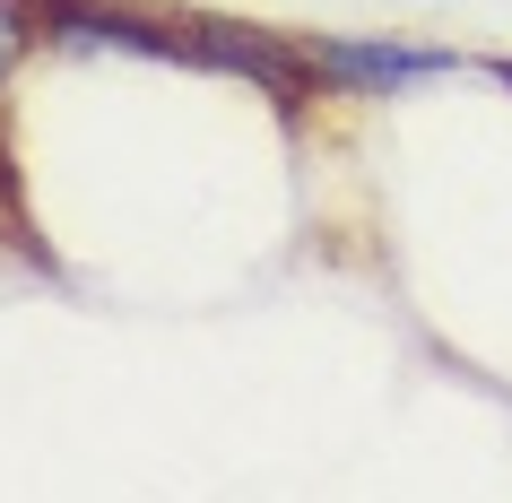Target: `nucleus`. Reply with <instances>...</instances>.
I'll list each match as a JSON object with an SVG mask.
<instances>
[{"instance_id":"f257e3e1","label":"nucleus","mask_w":512,"mask_h":503,"mask_svg":"<svg viewBox=\"0 0 512 503\" xmlns=\"http://www.w3.org/2000/svg\"><path fill=\"white\" fill-rule=\"evenodd\" d=\"M191 70H226V79H252L278 105H304L322 70L304 44H278L270 27H243V18H191Z\"/></svg>"},{"instance_id":"f03ea898","label":"nucleus","mask_w":512,"mask_h":503,"mask_svg":"<svg viewBox=\"0 0 512 503\" xmlns=\"http://www.w3.org/2000/svg\"><path fill=\"white\" fill-rule=\"evenodd\" d=\"M304 53H313L322 87H339V96H400V87H434V79H460V70H469L460 53L382 44V35H313Z\"/></svg>"},{"instance_id":"7ed1b4c3","label":"nucleus","mask_w":512,"mask_h":503,"mask_svg":"<svg viewBox=\"0 0 512 503\" xmlns=\"http://www.w3.org/2000/svg\"><path fill=\"white\" fill-rule=\"evenodd\" d=\"M44 35V18H35V0H0V79L27 61V44Z\"/></svg>"},{"instance_id":"20e7f679","label":"nucleus","mask_w":512,"mask_h":503,"mask_svg":"<svg viewBox=\"0 0 512 503\" xmlns=\"http://www.w3.org/2000/svg\"><path fill=\"white\" fill-rule=\"evenodd\" d=\"M486 79H495V87H512V53H495V61H486Z\"/></svg>"}]
</instances>
